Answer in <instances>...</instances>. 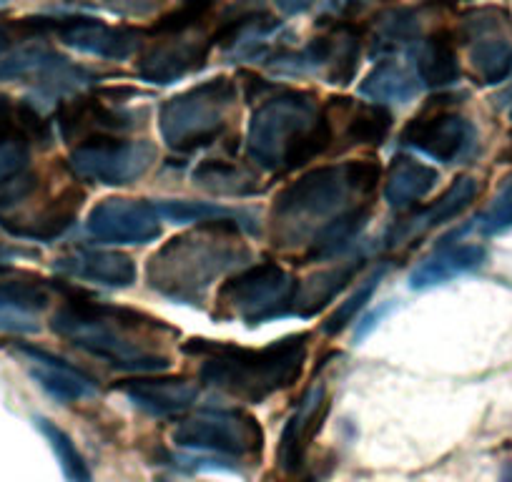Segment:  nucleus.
<instances>
[{
  "mask_svg": "<svg viewBox=\"0 0 512 482\" xmlns=\"http://www.w3.org/2000/svg\"><path fill=\"white\" fill-rule=\"evenodd\" d=\"M224 0H181V8L171 16L161 18L151 31L154 33H181L201 26Z\"/></svg>",
  "mask_w": 512,
  "mask_h": 482,
  "instance_id": "34",
  "label": "nucleus"
},
{
  "mask_svg": "<svg viewBox=\"0 0 512 482\" xmlns=\"http://www.w3.org/2000/svg\"><path fill=\"white\" fill-rule=\"evenodd\" d=\"M507 31H510V13L495 6H482L462 16L457 36L465 43H472L477 38L505 36Z\"/></svg>",
  "mask_w": 512,
  "mask_h": 482,
  "instance_id": "33",
  "label": "nucleus"
},
{
  "mask_svg": "<svg viewBox=\"0 0 512 482\" xmlns=\"http://www.w3.org/2000/svg\"><path fill=\"white\" fill-rule=\"evenodd\" d=\"M191 179L199 189L214 196H229V199L256 196L264 191L262 176L241 161L206 159L191 171Z\"/></svg>",
  "mask_w": 512,
  "mask_h": 482,
  "instance_id": "24",
  "label": "nucleus"
},
{
  "mask_svg": "<svg viewBox=\"0 0 512 482\" xmlns=\"http://www.w3.org/2000/svg\"><path fill=\"white\" fill-rule=\"evenodd\" d=\"M3 141H23L21 126H18V101L8 96H0V144Z\"/></svg>",
  "mask_w": 512,
  "mask_h": 482,
  "instance_id": "40",
  "label": "nucleus"
},
{
  "mask_svg": "<svg viewBox=\"0 0 512 482\" xmlns=\"http://www.w3.org/2000/svg\"><path fill=\"white\" fill-rule=\"evenodd\" d=\"M21 257H36V252L26 247H13V244H6V241H0V272H6L8 267H13L11 262Z\"/></svg>",
  "mask_w": 512,
  "mask_h": 482,
  "instance_id": "41",
  "label": "nucleus"
},
{
  "mask_svg": "<svg viewBox=\"0 0 512 482\" xmlns=\"http://www.w3.org/2000/svg\"><path fill=\"white\" fill-rule=\"evenodd\" d=\"M334 149V129L324 106L304 91L274 86L251 116L246 151L259 169L289 174Z\"/></svg>",
  "mask_w": 512,
  "mask_h": 482,
  "instance_id": "4",
  "label": "nucleus"
},
{
  "mask_svg": "<svg viewBox=\"0 0 512 482\" xmlns=\"http://www.w3.org/2000/svg\"><path fill=\"white\" fill-rule=\"evenodd\" d=\"M156 482H174V480H169V477H159V480Z\"/></svg>",
  "mask_w": 512,
  "mask_h": 482,
  "instance_id": "43",
  "label": "nucleus"
},
{
  "mask_svg": "<svg viewBox=\"0 0 512 482\" xmlns=\"http://www.w3.org/2000/svg\"><path fill=\"white\" fill-rule=\"evenodd\" d=\"M485 262V249L477 244H460V247H447L442 244L435 252V257L427 259L410 279L412 289H430L440 287V284L452 282V279L462 277V274L475 272L480 264Z\"/></svg>",
  "mask_w": 512,
  "mask_h": 482,
  "instance_id": "27",
  "label": "nucleus"
},
{
  "mask_svg": "<svg viewBox=\"0 0 512 482\" xmlns=\"http://www.w3.org/2000/svg\"><path fill=\"white\" fill-rule=\"evenodd\" d=\"M53 124H56L58 136L71 146L101 139V136H123L139 126L134 111H126L121 103L108 101L98 91L88 96L63 98L56 106Z\"/></svg>",
  "mask_w": 512,
  "mask_h": 482,
  "instance_id": "12",
  "label": "nucleus"
},
{
  "mask_svg": "<svg viewBox=\"0 0 512 482\" xmlns=\"http://www.w3.org/2000/svg\"><path fill=\"white\" fill-rule=\"evenodd\" d=\"M48 28L66 46L88 53V56L108 58V61H123V58L134 56L144 38V33L134 31V28L106 26V23L86 16L48 18Z\"/></svg>",
  "mask_w": 512,
  "mask_h": 482,
  "instance_id": "17",
  "label": "nucleus"
},
{
  "mask_svg": "<svg viewBox=\"0 0 512 482\" xmlns=\"http://www.w3.org/2000/svg\"><path fill=\"white\" fill-rule=\"evenodd\" d=\"M422 11L415 6H390L372 18V56L397 53L422 41Z\"/></svg>",
  "mask_w": 512,
  "mask_h": 482,
  "instance_id": "26",
  "label": "nucleus"
},
{
  "mask_svg": "<svg viewBox=\"0 0 512 482\" xmlns=\"http://www.w3.org/2000/svg\"><path fill=\"white\" fill-rule=\"evenodd\" d=\"M362 267H364V259H354V262L324 269V272L304 279L302 284H297L294 314H299V317L304 319L317 317V314L322 312V309L327 307L337 294H342L344 289L354 282V277H357Z\"/></svg>",
  "mask_w": 512,
  "mask_h": 482,
  "instance_id": "28",
  "label": "nucleus"
},
{
  "mask_svg": "<svg viewBox=\"0 0 512 482\" xmlns=\"http://www.w3.org/2000/svg\"><path fill=\"white\" fill-rule=\"evenodd\" d=\"M131 405L151 417H179L196 405L199 387L184 377H134L113 385Z\"/></svg>",
  "mask_w": 512,
  "mask_h": 482,
  "instance_id": "20",
  "label": "nucleus"
},
{
  "mask_svg": "<svg viewBox=\"0 0 512 482\" xmlns=\"http://www.w3.org/2000/svg\"><path fill=\"white\" fill-rule=\"evenodd\" d=\"M477 191H480V186L472 176H460L457 181H452V186L442 191L440 199H435L425 209H410L387 229L382 244L384 252H400V249H412L415 244H420L422 236L430 234L432 229H437L445 221L457 219L475 201Z\"/></svg>",
  "mask_w": 512,
  "mask_h": 482,
  "instance_id": "15",
  "label": "nucleus"
},
{
  "mask_svg": "<svg viewBox=\"0 0 512 482\" xmlns=\"http://www.w3.org/2000/svg\"><path fill=\"white\" fill-rule=\"evenodd\" d=\"M470 66L482 86L502 83L512 73V43L505 36L477 38L470 43Z\"/></svg>",
  "mask_w": 512,
  "mask_h": 482,
  "instance_id": "30",
  "label": "nucleus"
},
{
  "mask_svg": "<svg viewBox=\"0 0 512 482\" xmlns=\"http://www.w3.org/2000/svg\"><path fill=\"white\" fill-rule=\"evenodd\" d=\"M334 139L342 141L339 151L357 149V146H382L390 136L392 118L390 108L374 101H352V98H329L324 103Z\"/></svg>",
  "mask_w": 512,
  "mask_h": 482,
  "instance_id": "19",
  "label": "nucleus"
},
{
  "mask_svg": "<svg viewBox=\"0 0 512 482\" xmlns=\"http://www.w3.org/2000/svg\"><path fill=\"white\" fill-rule=\"evenodd\" d=\"M159 206V214L166 216L169 221L174 224H199V221H216V219H234L239 221L244 229L254 231V224L246 219H251L249 214L244 211H234V209H226V206H216V204H206V201H161Z\"/></svg>",
  "mask_w": 512,
  "mask_h": 482,
  "instance_id": "32",
  "label": "nucleus"
},
{
  "mask_svg": "<svg viewBox=\"0 0 512 482\" xmlns=\"http://www.w3.org/2000/svg\"><path fill=\"white\" fill-rule=\"evenodd\" d=\"M86 191L66 184L53 191L33 171H23L0 191V226L28 241H56L76 224Z\"/></svg>",
  "mask_w": 512,
  "mask_h": 482,
  "instance_id": "6",
  "label": "nucleus"
},
{
  "mask_svg": "<svg viewBox=\"0 0 512 482\" xmlns=\"http://www.w3.org/2000/svg\"><path fill=\"white\" fill-rule=\"evenodd\" d=\"M53 284L8 267L0 272V332H38V314L51 307Z\"/></svg>",
  "mask_w": 512,
  "mask_h": 482,
  "instance_id": "18",
  "label": "nucleus"
},
{
  "mask_svg": "<svg viewBox=\"0 0 512 482\" xmlns=\"http://www.w3.org/2000/svg\"><path fill=\"white\" fill-rule=\"evenodd\" d=\"M3 3H6V0H0V6H3Z\"/></svg>",
  "mask_w": 512,
  "mask_h": 482,
  "instance_id": "45",
  "label": "nucleus"
},
{
  "mask_svg": "<svg viewBox=\"0 0 512 482\" xmlns=\"http://www.w3.org/2000/svg\"><path fill=\"white\" fill-rule=\"evenodd\" d=\"M51 36L48 31V18H18V21H0V58L13 51L16 46L26 41H36V38Z\"/></svg>",
  "mask_w": 512,
  "mask_h": 482,
  "instance_id": "36",
  "label": "nucleus"
},
{
  "mask_svg": "<svg viewBox=\"0 0 512 482\" xmlns=\"http://www.w3.org/2000/svg\"><path fill=\"white\" fill-rule=\"evenodd\" d=\"M274 3H277L279 11L287 13V16H302V13H307L317 0H274Z\"/></svg>",
  "mask_w": 512,
  "mask_h": 482,
  "instance_id": "42",
  "label": "nucleus"
},
{
  "mask_svg": "<svg viewBox=\"0 0 512 482\" xmlns=\"http://www.w3.org/2000/svg\"><path fill=\"white\" fill-rule=\"evenodd\" d=\"M297 284L277 262H262L231 274L216 292L214 317L239 319L246 327H259L294 314Z\"/></svg>",
  "mask_w": 512,
  "mask_h": 482,
  "instance_id": "8",
  "label": "nucleus"
},
{
  "mask_svg": "<svg viewBox=\"0 0 512 482\" xmlns=\"http://www.w3.org/2000/svg\"><path fill=\"white\" fill-rule=\"evenodd\" d=\"M38 430L43 432L46 442L51 445L53 455H56L58 465H61L63 475L68 482H93L91 470H88V462L83 460V455L78 452L76 442L68 437V432H63L56 422L46 420V417H36Z\"/></svg>",
  "mask_w": 512,
  "mask_h": 482,
  "instance_id": "31",
  "label": "nucleus"
},
{
  "mask_svg": "<svg viewBox=\"0 0 512 482\" xmlns=\"http://www.w3.org/2000/svg\"><path fill=\"white\" fill-rule=\"evenodd\" d=\"M437 181H440L437 169L415 156L400 154L392 159L387 174H384V199L392 209L410 211L435 191Z\"/></svg>",
  "mask_w": 512,
  "mask_h": 482,
  "instance_id": "23",
  "label": "nucleus"
},
{
  "mask_svg": "<svg viewBox=\"0 0 512 482\" xmlns=\"http://www.w3.org/2000/svg\"><path fill=\"white\" fill-rule=\"evenodd\" d=\"M176 447L219 455L224 460H259L264 450L262 425L244 410H204L186 417L171 432Z\"/></svg>",
  "mask_w": 512,
  "mask_h": 482,
  "instance_id": "9",
  "label": "nucleus"
},
{
  "mask_svg": "<svg viewBox=\"0 0 512 482\" xmlns=\"http://www.w3.org/2000/svg\"><path fill=\"white\" fill-rule=\"evenodd\" d=\"M156 36L159 38L151 41L139 56L136 76L159 86L201 71L209 61V51L214 48L211 38L199 36L196 28L181 33H156Z\"/></svg>",
  "mask_w": 512,
  "mask_h": 482,
  "instance_id": "13",
  "label": "nucleus"
},
{
  "mask_svg": "<svg viewBox=\"0 0 512 482\" xmlns=\"http://www.w3.org/2000/svg\"><path fill=\"white\" fill-rule=\"evenodd\" d=\"M159 159V151L151 141L123 139V136H101L73 146L68 169L83 181L106 186H126L139 181Z\"/></svg>",
  "mask_w": 512,
  "mask_h": 482,
  "instance_id": "10",
  "label": "nucleus"
},
{
  "mask_svg": "<svg viewBox=\"0 0 512 482\" xmlns=\"http://www.w3.org/2000/svg\"><path fill=\"white\" fill-rule=\"evenodd\" d=\"M412 48H415L412 68L420 76L422 86L445 88L460 78V61H457V46L452 33L435 31Z\"/></svg>",
  "mask_w": 512,
  "mask_h": 482,
  "instance_id": "25",
  "label": "nucleus"
},
{
  "mask_svg": "<svg viewBox=\"0 0 512 482\" xmlns=\"http://www.w3.org/2000/svg\"><path fill=\"white\" fill-rule=\"evenodd\" d=\"M510 101H512V98H510ZM510 118H512V103H510Z\"/></svg>",
  "mask_w": 512,
  "mask_h": 482,
  "instance_id": "44",
  "label": "nucleus"
},
{
  "mask_svg": "<svg viewBox=\"0 0 512 482\" xmlns=\"http://www.w3.org/2000/svg\"><path fill=\"white\" fill-rule=\"evenodd\" d=\"M475 141L470 121L457 111V96L440 93V96L425 101V106L407 121L400 134V144L407 149H415L430 159L450 164Z\"/></svg>",
  "mask_w": 512,
  "mask_h": 482,
  "instance_id": "11",
  "label": "nucleus"
},
{
  "mask_svg": "<svg viewBox=\"0 0 512 482\" xmlns=\"http://www.w3.org/2000/svg\"><path fill=\"white\" fill-rule=\"evenodd\" d=\"M159 206L144 199H106L93 206L86 229L101 244H149L161 234Z\"/></svg>",
  "mask_w": 512,
  "mask_h": 482,
  "instance_id": "14",
  "label": "nucleus"
},
{
  "mask_svg": "<svg viewBox=\"0 0 512 482\" xmlns=\"http://www.w3.org/2000/svg\"><path fill=\"white\" fill-rule=\"evenodd\" d=\"M382 277H384V269H379V272L372 274V277H369L367 282H364L362 287H359L357 292H354L352 297L347 299V302L339 304L337 312H334L332 317H329L327 322H324V334L334 337V334L344 332V329H347L349 324H352L354 319H357V314L362 312L364 307H367V302H369V299H372L374 289L379 287V279H382Z\"/></svg>",
  "mask_w": 512,
  "mask_h": 482,
  "instance_id": "35",
  "label": "nucleus"
},
{
  "mask_svg": "<svg viewBox=\"0 0 512 482\" xmlns=\"http://www.w3.org/2000/svg\"><path fill=\"white\" fill-rule=\"evenodd\" d=\"M31 164V146L23 141H3L0 144V191L6 189L13 179L28 171Z\"/></svg>",
  "mask_w": 512,
  "mask_h": 482,
  "instance_id": "37",
  "label": "nucleus"
},
{
  "mask_svg": "<svg viewBox=\"0 0 512 482\" xmlns=\"http://www.w3.org/2000/svg\"><path fill=\"white\" fill-rule=\"evenodd\" d=\"M239 91L231 78H211L179 96L159 111V131L176 154H194L216 144L234 118Z\"/></svg>",
  "mask_w": 512,
  "mask_h": 482,
  "instance_id": "7",
  "label": "nucleus"
},
{
  "mask_svg": "<svg viewBox=\"0 0 512 482\" xmlns=\"http://www.w3.org/2000/svg\"><path fill=\"white\" fill-rule=\"evenodd\" d=\"M116 16L123 18H146L154 16L166 0H103Z\"/></svg>",
  "mask_w": 512,
  "mask_h": 482,
  "instance_id": "39",
  "label": "nucleus"
},
{
  "mask_svg": "<svg viewBox=\"0 0 512 482\" xmlns=\"http://www.w3.org/2000/svg\"><path fill=\"white\" fill-rule=\"evenodd\" d=\"M329 412V397L324 385H314L307 395L302 397L299 407L294 410V415L289 417L287 427L282 432V440H279V467H282L287 475L302 470L304 457H307L309 445L317 437V432L322 430V422Z\"/></svg>",
  "mask_w": 512,
  "mask_h": 482,
  "instance_id": "21",
  "label": "nucleus"
},
{
  "mask_svg": "<svg viewBox=\"0 0 512 482\" xmlns=\"http://www.w3.org/2000/svg\"><path fill=\"white\" fill-rule=\"evenodd\" d=\"M3 347L11 354L21 357L26 362L28 372H31L33 380L58 402H78L93 397L98 392L96 380L91 375H86L78 367L68 365L63 357H56L48 349L36 347L31 342H23V339H8Z\"/></svg>",
  "mask_w": 512,
  "mask_h": 482,
  "instance_id": "16",
  "label": "nucleus"
},
{
  "mask_svg": "<svg viewBox=\"0 0 512 482\" xmlns=\"http://www.w3.org/2000/svg\"><path fill=\"white\" fill-rule=\"evenodd\" d=\"M382 169L374 161L319 166L284 186L272 206V239L277 247L307 249L322 231L357 214H372Z\"/></svg>",
  "mask_w": 512,
  "mask_h": 482,
  "instance_id": "2",
  "label": "nucleus"
},
{
  "mask_svg": "<svg viewBox=\"0 0 512 482\" xmlns=\"http://www.w3.org/2000/svg\"><path fill=\"white\" fill-rule=\"evenodd\" d=\"M512 229V186L502 191L490 209L480 216L482 234H500V231Z\"/></svg>",
  "mask_w": 512,
  "mask_h": 482,
  "instance_id": "38",
  "label": "nucleus"
},
{
  "mask_svg": "<svg viewBox=\"0 0 512 482\" xmlns=\"http://www.w3.org/2000/svg\"><path fill=\"white\" fill-rule=\"evenodd\" d=\"M241 229L234 219L199 221L196 229L166 241L146 267L149 287L174 302L199 304L224 274L251 257Z\"/></svg>",
  "mask_w": 512,
  "mask_h": 482,
  "instance_id": "3",
  "label": "nucleus"
},
{
  "mask_svg": "<svg viewBox=\"0 0 512 482\" xmlns=\"http://www.w3.org/2000/svg\"><path fill=\"white\" fill-rule=\"evenodd\" d=\"M420 88L422 81L415 68L384 58L364 78L359 91H362V96L372 98L374 103H405L412 101L420 93Z\"/></svg>",
  "mask_w": 512,
  "mask_h": 482,
  "instance_id": "29",
  "label": "nucleus"
},
{
  "mask_svg": "<svg viewBox=\"0 0 512 482\" xmlns=\"http://www.w3.org/2000/svg\"><path fill=\"white\" fill-rule=\"evenodd\" d=\"M63 294L51 329L68 344L123 372L154 375L171 367L179 329L141 309L98 302L73 287L53 284Z\"/></svg>",
  "mask_w": 512,
  "mask_h": 482,
  "instance_id": "1",
  "label": "nucleus"
},
{
  "mask_svg": "<svg viewBox=\"0 0 512 482\" xmlns=\"http://www.w3.org/2000/svg\"><path fill=\"white\" fill-rule=\"evenodd\" d=\"M181 352L204 359L199 377L206 387L259 405L302 377L309 334H289L259 349L196 337L181 344Z\"/></svg>",
  "mask_w": 512,
  "mask_h": 482,
  "instance_id": "5",
  "label": "nucleus"
},
{
  "mask_svg": "<svg viewBox=\"0 0 512 482\" xmlns=\"http://www.w3.org/2000/svg\"><path fill=\"white\" fill-rule=\"evenodd\" d=\"M56 272L63 277L103 284L111 289H128L136 284V262L128 254L78 247L56 259Z\"/></svg>",
  "mask_w": 512,
  "mask_h": 482,
  "instance_id": "22",
  "label": "nucleus"
}]
</instances>
